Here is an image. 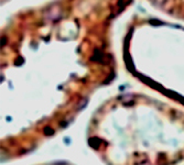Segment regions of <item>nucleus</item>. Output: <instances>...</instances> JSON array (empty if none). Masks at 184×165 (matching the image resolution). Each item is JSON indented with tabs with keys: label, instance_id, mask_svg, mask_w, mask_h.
Here are the masks:
<instances>
[]
</instances>
